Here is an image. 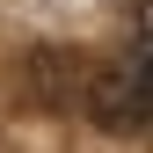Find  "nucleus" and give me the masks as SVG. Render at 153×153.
I'll return each instance as SVG.
<instances>
[{
  "label": "nucleus",
  "mask_w": 153,
  "mask_h": 153,
  "mask_svg": "<svg viewBox=\"0 0 153 153\" xmlns=\"http://www.w3.org/2000/svg\"><path fill=\"white\" fill-rule=\"evenodd\" d=\"M146 88H153V66L131 51V59L117 66H102L95 80L80 88L88 95V109H95V124H109V131H131V124H146Z\"/></svg>",
  "instance_id": "f257e3e1"
},
{
  "label": "nucleus",
  "mask_w": 153,
  "mask_h": 153,
  "mask_svg": "<svg viewBox=\"0 0 153 153\" xmlns=\"http://www.w3.org/2000/svg\"><path fill=\"white\" fill-rule=\"evenodd\" d=\"M131 51L153 66V0H139V15H131Z\"/></svg>",
  "instance_id": "f03ea898"
},
{
  "label": "nucleus",
  "mask_w": 153,
  "mask_h": 153,
  "mask_svg": "<svg viewBox=\"0 0 153 153\" xmlns=\"http://www.w3.org/2000/svg\"><path fill=\"white\" fill-rule=\"evenodd\" d=\"M146 124H153V88H146Z\"/></svg>",
  "instance_id": "7ed1b4c3"
}]
</instances>
